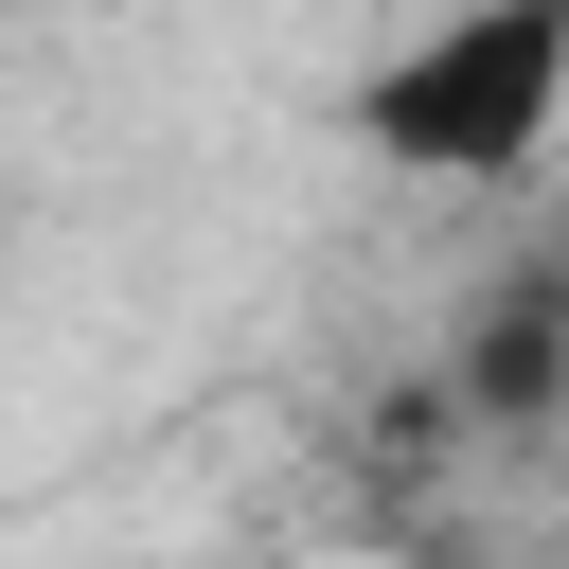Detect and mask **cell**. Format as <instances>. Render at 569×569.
<instances>
[{
    "mask_svg": "<svg viewBox=\"0 0 569 569\" xmlns=\"http://www.w3.org/2000/svg\"><path fill=\"white\" fill-rule=\"evenodd\" d=\"M445 409H462V427H551V409H569V267H516V284L462 302Z\"/></svg>",
    "mask_w": 569,
    "mask_h": 569,
    "instance_id": "cell-2",
    "label": "cell"
},
{
    "mask_svg": "<svg viewBox=\"0 0 569 569\" xmlns=\"http://www.w3.org/2000/svg\"><path fill=\"white\" fill-rule=\"evenodd\" d=\"M356 142L445 196H516L569 160V0H445L409 53L356 71Z\"/></svg>",
    "mask_w": 569,
    "mask_h": 569,
    "instance_id": "cell-1",
    "label": "cell"
}]
</instances>
